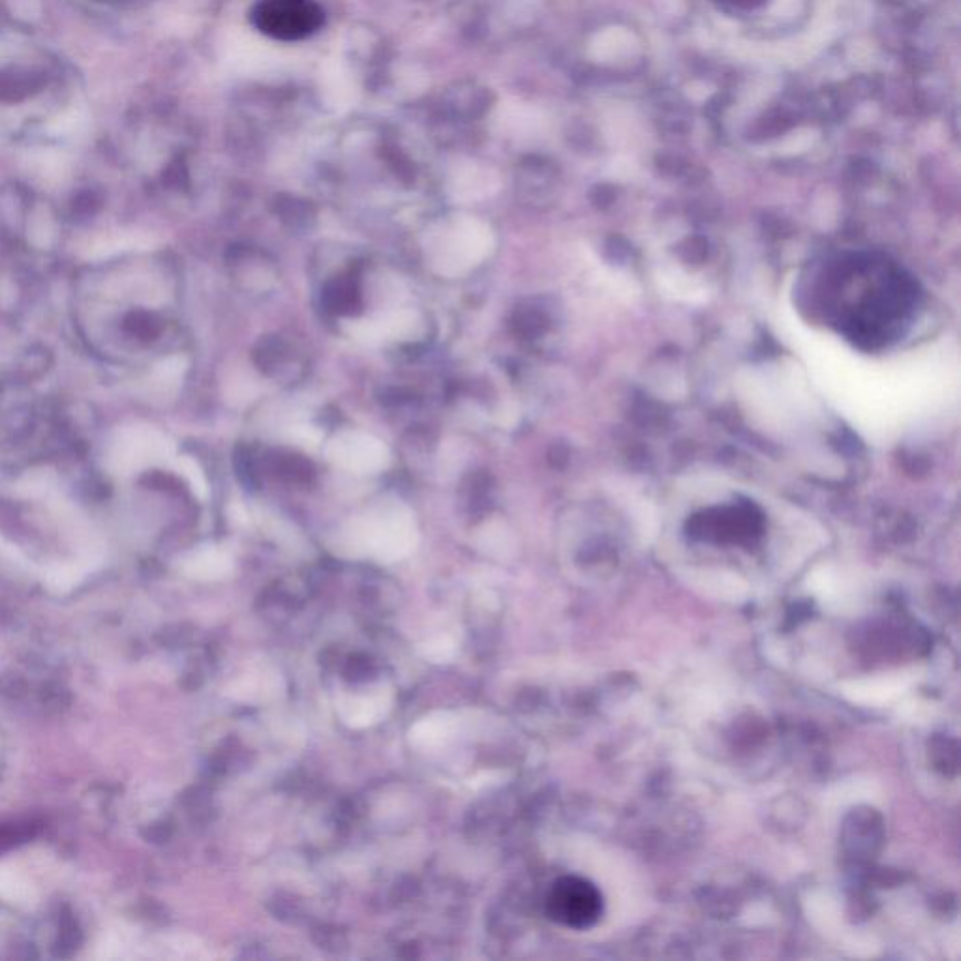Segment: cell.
<instances>
[{
  "label": "cell",
  "mask_w": 961,
  "mask_h": 961,
  "mask_svg": "<svg viewBox=\"0 0 961 961\" xmlns=\"http://www.w3.org/2000/svg\"><path fill=\"white\" fill-rule=\"evenodd\" d=\"M547 913L565 928L588 930L603 915V896L582 877H562L550 888Z\"/></svg>",
  "instance_id": "2"
},
{
  "label": "cell",
  "mask_w": 961,
  "mask_h": 961,
  "mask_svg": "<svg viewBox=\"0 0 961 961\" xmlns=\"http://www.w3.org/2000/svg\"><path fill=\"white\" fill-rule=\"evenodd\" d=\"M323 19L314 0H260L252 10L254 27L282 42L305 40L320 31Z\"/></svg>",
  "instance_id": "1"
},
{
  "label": "cell",
  "mask_w": 961,
  "mask_h": 961,
  "mask_svg": "<svg viewBox=\"0 0 961 961\" xmlns=\"http://www.w3.org/2000/svg\"><path fill=\"white\" fill-rule=\"evenodd\" d=\"M329 457L351 472H380L387 466L389 453L382 442L367 434H342L329 445Z\"/></svg>",
  "instance_id": "3"
}]
</instances>
